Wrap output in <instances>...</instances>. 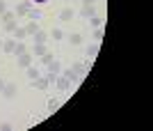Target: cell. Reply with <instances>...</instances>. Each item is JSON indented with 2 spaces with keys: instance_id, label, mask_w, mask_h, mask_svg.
Instances as JSON below:
<instances>
[{
  "instance_id": "6da1fadb",
  "label": "cell",
  "mask_w": 153,
  "mask_h": 131,
  "mask_svg": "<svg viewBox=\"0 0 153 131\" xmlns=\"http://www.w3.org/2000/svg\"><path fill=\"white\" fill-rule=\"evenodd\" d=\"M59 74H62L64 78L69 81L71 85H78V83H80V81H82V78H80V76H78L76 72H73V69H71V67H66V69H62V72H59Z\"/></svg>"
},
{
  "instance_id": "7a4b0ae2",
  "label": "cell",
  "mask_w": 153,
  "mask_h": 131,
  "mask_svg": "<svg viewBox=\"0 0 153 131\" xmlns=\"http://www.w3.org/2000/svg\"><path fill=\"white\" fill-rule=\"evenodd\" d=\"M25 19H27V21H41V19H44V9H41V7H34V5H32L30 9H27Z\"/></svg>"
},
{
  "instance_id": "3957f363",
  "label": "cell",
  "mask_w": 153,
  "mask_h": 131,
  "mask_svg": "<svg viewBox=\"0 0 153 131\" xmlns=\"http://www.w3.org/2000/svg\"><path fill=\"white\" fill-rule=\"evenodd\" d=\"M32 60H34V55L27 51V53H23V55H19V58H16V65H19L21 69H25V67L32 65Z\"/></svg>"
},
{
  "instance_id": "277c9868",
  "label": "cell",
  "mask_w": 153,
  "mask_h": 131,
  "mask_svg": "<svg viewBox=\"0 0 153 131\" xmlns=\"http://www.w3.org/2000/svg\"><path fill=\"white\" fill-rule=\"evenodd\" d=\"M0 94H5V99H16L19 87L14 85V83H5V87H2V92H0Z\"/></svg>"
},
{
  "instance_id": "5b68a950",
  "label": "cell",
  "mask_w": 153,
  "mask_h": 131,
  "mask_svg": "<svg viewBox=\"0 0 153 131\" xmlns=\"http://www.w3.org/2000/svg\"><path fill=\"white\" fill-rule=\"evenodd\" d=\"M30 7H32V0H21L19 5H16V9H14V14L16 16H25Z\"/></svg>"
},
{
  "instance_id": "8992f818",
  "label": "cell",
  "mask_w": 153,
  "mask_h": 131,
  "mask_svg": "<svg viewBox=\"0 0 153 131\" xmlns=\"http://www.w3.org/2000/svg\"><path fill=\"white\" fill-rule=\"evenodd\" d=\"M71 69H73V72H76L80 78H85V76L89 74V67L85 65V62H73V65H71Z\"/></svg>"
},
{
  "instance_id": "52a82bcc",
  "label": "cell",
  "mask_w": 153,
  "mask_h": 131,
  "mask_svg": "<svg viewBox=\"0 0 153 131\" xmlns=\"http://www.w3.org/2000/svg\"><path fill=\"white\" fill-rule=\"evenodd\" d=\"M30 83H32V87H37V90H48V85H51L46 76H37V78L30 81Z\"/></svg>"
},
{
  "instance_id": "ba28073f",
  "label": "cell",
  "mask_w": 153,
  "mask_h": 131,
  "mask_svg": "<svg viewBox=\"0 0 153 131\" xmlns=\"http://www.w3.org/2000/svg\"><path fill=\"white\" fill-rule=\"evenodd\" d=\"M98 51H101V46H98V41H94V44L87 46V51H85V58H87V60H94L96 55H98Z\"/></svg>"
},
{
  "instance_id": "9c48e42d",
  "label": "cell",
  "mask_w": 153,
  "mask_h": 131,
  "mask_svg": "<svg viewBox=\"0 0 153 131\" xmlns=\"http://www.w3.org/2000/svg\"><path fill=\"white\" fill-rule=\"evenodd\" d=\"M53 85L57 87L59 92H66V90H69V87H71V83H69V81H66V78H64L62 74H59L57 78H55V83H53Z\"/></svg>"
},
{
  "instance_id": "30bf717a",
  "label": "cell",
  "mask_w": 153,
  "mask_h": 131,
  "mask_svg": "<svg viewBox=\"0 0 153 131\" xmlns=\"http://www.w3.org/2000/svg\"><path fill=\"white\" fill-rule=\"evenodd\" d=\"M32 39V44H46L48 41V32H44V30H37V32L30 37Z\"/></svg>"
},
{
  "instance_id": "8fae6325",
  "label": "cell",
  "mask_w": 153,
  "mask_h": 131,
  "mask_svg": "<svg viewBox=\"0 0 153 131\" xmlns=\"http://www.w3.org/2000/svg\"><path fill=\"white\" fill-rule=\"evenodd\" d=\"M32 55H34V58H41V55H46V53H48V46L46 44H32Z\"/></svg>"
},
{
  "instance_id": "7c38bea8",
  "label": "cell",
  "mask_w": 153,
  "mask_h": 131,
  "mask_svg": "<svg viewBox=\"0 0 153 131\" xmlns=\"http://www.w3.org/2000/svg\"><path fill=\"white\" fill-rule=\"evenodd\" d=\"M80 16H82V19H91V16H96V7L94 5H82V7H80Z\"/></svg>"
},
{
  "instance_id": "4fadbf2b",
  "label": "cell",
  "mask_w": 153,
  "mask_h": 131,
  "mask_svg": "<svg viewBox=\"0 0 153 131\" xmlns=\"http://www.w3.org/2000/svg\"><path fill=\"white\" fill-rule=\"evenodd\" d=\"M73 16H76V12H73L71 7H64V9H59V21H73Z\"/></svg>"
},
{
  "instance_id": "5bb4252c",
  "label": "cell",
  "mask_w": 153,
  "mask_h": 131,
  "mask_svg": "<svg viewBox=\"0 0 153 131\" xmlns=\"http://www.w3.org/2000/svg\"><path fill=\"white\" fill-rule=\"evenodd\" d=\"M23 28H25L27 37H32V35L37 32V30H41V28H39V21H27V23H25V26H23Z\"/></svg>"
},
{
  "instance_id": "9a60e30c",
  "label": "cell",
  "mask_w": 153,
  "mask_h": 131,
  "mask_svg": "<svg viewBox=\"0 0 153 131\" xmlns=\"http://www.w3.org/2000/svg\"><path fill=\"white\" fill-rule=\"evenodd\" d=\"M46 67H48V74H59L62 72V62H59L57 58H53V62H48Z\"/></svg>"
},
{
  "instance_id": "2e32d148",
  "label": "cell",
  "mask_w": 153,
  "mask_h": 131,
  "mask_svg": "<svg viewBox=\"0 0 153 131\" xmlns=\"http://www.w3.org/2000/svg\"><path fill=\"white\" fill-rule=\"evenodd\" d=\"M12 35H14V39H16V41H25L27 39V32H25V28H23V26H19Z\"/></svg>"
},
{
  "instance_id": "e0dca14e",
  "label": "cell",
  "mask_w": 153,
  "mask_h": 131,
  "mask_svg": "<svg viewBox=\"0 0 153 131\" xmlns=\"http://www.w3.org/2000/svg\"><path fill=\"white\" fill-rule=\"evenodd\" d=\"M23 53H27V44L25 41H16V46H14V51H12V55H23Z\"/></svg>"
},
{
  "instance_id": "ac0fdd59",
  "label": "cell",
  "mask_w": 153,
  "mask_h": 131,
  "mask_svg": "<svg viewBox=\"0 0 153 131\" xmlns=\"http://www.w3.org/2000/svg\"><path fill=\"white\" fill-rule=\"evenodd\" d=\"M64 37H66V35H64L62 28H53V30H51V39H53V41H62Z\"/></svg>"
},
{
  "instance_id": "d6986e66",
  "label": "cell",
  "mask_w": 153,
  "mask_h": 131,
  "mask_svg": "<svg viewBox=\"0 0 153 131\" xmlns=\"http://www.w3.org/2000/svg\"><path fill=\"white\" fill-rule=\"evenodd\" d=\"M14 46H16V39H2V53H12L14 51Z\"/></svg>"
},
{
  "instance_id": "ffe728a7",
  "label": "cell",
  "mask_w": 153,
  "mask_h": 131,
  "mask_svg": "<svg viewBox=\"0 0 153 131\" xmlns=\"http://www.w3.org/2000/svg\"><path fill=\"white\" fill-rule=\"evenodd\" d=\"M25 76H27L30 81H34L37 76H41V74H39V69H37L34 65H30V67H25Z\"/></svg>"
},
{
  "instance_id": "44dd1931",
  "label": "cell",
  "mask_w": 153,
  "mask_h": 131,
  "mask_svg": "<svg viewBox=\"0 0 153 131\" xmlns=\"http://www.w3.org/2000/svg\"><path fill=\"white\" fill-rule=\"evenodd\" d=\"M66 39L71 41V46H78V44H82V35H80V32H71Z\"/></svg>"
},
{
  "instance_id": "7402d4cb",
  "label": "cell",
  "mask_w": 153,
  "mask_h": 131,
  "mask_svg": "<svg viewBox=\"0 0 153 131\" xmlns=\"http://www.w3.org/2000/svg\"><path fill=\"white\" fill-rule=\"evenodd\" d=\"M46 108H48V113H55V111L59 108V99L51 97V99H48V104H46Z\"/></svg>"
},
{
  "instance_id": "603a6c76",
  "label": "cell",
  "mask_w": 153,
  "mask_h": 131,
  "mask_svg": "<svg viewBox=\"0 0 153 131\" xmlns=\"http://www.w3.org/2000/svg\"><path fill=\"white\" fill-rule=\"evenodd\" d=\"M14 19H16V14L9 12V9H5V12L0 14V21H2V23H7V21H14Z\"/></svg>"
},
{
  "instance_id": "cb8c5ba5",
  "label": "cell",
  "mask_w": 153,
  "mask_h": 131,
  "mask_svg": "<svg viewBox=\"0 0 153 131\" xmlns=\"http://www.w3.org/2000/svg\"><path fill=\"white\" fill-rule=\"evenodd\" d=\"M87 23H89L91 28H101L103 26V19H101V16H91V19H87Z\"/></svg>"
},
{
  "instance_id": "d4e9b609",
  "label": "cell",
  "mask_w": 153,
  "mask_h": 131,
  "mask_svg": "<svg viewBox=\"0 0 153 131\" xmlns=\"http://www.w3.org/2000/svg\"><path fill=\"white\" fill-rule=\"evenodd\" d=\"M16 28H19V23H16V21H7V23H5V30H7V32H14Z\"/></svg>"
},
{
  "instance_id": "484cf974",
  "label": "cell",
  "mask_w": 153,
  "mask_h": 131,
  "mask_svg": "<svg viewBox=\"0 0 153 131\" xmlns=\"http://www.w3.org/2000/svg\"><path fill=\"white\" fill-rule=\"evenodd\" d=\"M53 58H55V55H53V53L48 51L46 55H41V62H44V65H48V62H53Z\"/></svg>"
},
{
  "instance_id": "4316f807",
  "label": "cell",
  "mask_w": 153,
  "mask_h": 131,
  "mask_svg": "<svg viewBox=\"0 0 153 131\" xmlns=\"http://www.w3.org/2000/svg\"><path fill=\"white\" fill-rule=\"evenodd\" d=\"M94 39H103V26L101 28H94Z\"/></svg>"
},
{
  "instance_id": "83f0119b",
  "label": "cell",
  "mask_w": 153,
  "mask_h": 131,
  "mask_svg": "<svg viewBox=\"0 0 153 131\" xmlns=\"http://www.w3.org/2000/svg\"><path fill=\"white\" fill-rule=\"evenodd\" d=\"M48 2H51V0H32L34 7H44V5H48Z\"/></svg>"
},
{
  "instance_id": "f1b7e54d",
  "label": "cell",
  "mask_w": 153,
  "mask_h": 131,
  "mask_svg": "<svg viewBox=\"0 0 153 131\" xmlns=\"http://www.w3.org/2000/svg\"><path fill=\"white\" fill-rule=\"evenodd\" d=\"M0 131H12V124H9V122H2V124H0Z\"/></svg>"
},
{
  "instance_id": "f546056e",
  "label": "cell",
  "mask_w": 153,
  "mask_h": 131,
  "mask_svg": "<svg viewBox=\"0 0 153 131\" xmlns=\"http://www.w3.org/2000/svg\"><path fill=\"white\" fill-rule=\"evenodd\" d=\"M5 9H7V5H5V0H0V14L5 12Z\"/></svg>"
},
{
  "instance_id": "4dcf8cb0",
  "label": "cell",
  "mask_w": 153,
  "mask_h": 131,
  "mask_svg": "<svg viewBox=\"0 0 153 131\" xmlns=\"http://www.w3.org/2000/svg\"><path fill=\"white\" fill-rule=\"evenodd\" d=\"M80 2H82V5H94L96 0H80Z\"/></svg>"
},
{
  "instance_id": "1f68e13d",
  "label": "cell",
  "mask_w": 153,
  "mask_h": 131,
  "mask_svg": "<svg viewBox=\"0 0 153 131\" xmlns=\"http://www.w3.org/2000/svg\"><path fill=\"white\" fill-rule=\"evenodd\" d=\"M2 87H5V78L0 76V92H2Z\"/></svg>"
},
{
  "instance_id": "d6a6232c",
  "label": "cell",
  "mask_w": 153,
  "mask_h": 131,
  "mask_svg": "<svg viewBox=\"0 0 153 131\" xmlns=\"http://www.w3.org/2000/svg\"><path fill=\"white\" fill-rule=\"evenodd\" d=\"M0 51H2V39H0Z\"/></svg>"
},
{
  "instance_id": "836d02e7",
  "label": "cell",
  "mask_w": 153,
  "mask_h": 131,
  "mask_svg": "<svg viewBox=\"0 0 153 131\" xmlns=\"http://www.w3.org/2000/svg\"><path fill=\"white\" fill-rule=\"evenodd\" d=\"M69 2H78V0H69Z\"/></svg>"
}]
</instances>
